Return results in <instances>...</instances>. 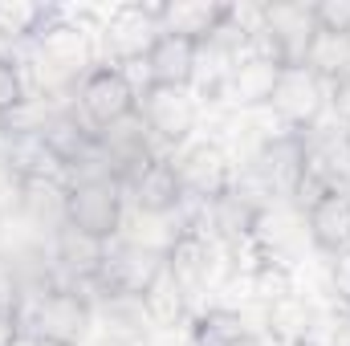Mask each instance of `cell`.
Instances as JSON below:
<instances>
[{
  "mask_svg": "<svg viewBox=\"0 0 350 346\" xmlns=\"http://www.w3.org/2000/svg\"><path fill=\"white\" fill-rule=\"evenodd\" d=\"M143 66H147V86L187 90L200 70V45H191L187 37H175V33H159V41L151 45Z\"/></svg>",
  "mask_w": 350,
  "mask_h": 346,
  "instance_id": "obj_13",
  "label": "cell"
},
{
  "mask_svg": "<svg viewBox=\"0 0 350 346\" xmlns=\"http://www.w3.org/2000/svg\"><path fill=\"white\" fill-rule=\"evenodd\" d=\"M57 25V8L53 4H37V0H0V37L4 41H41L45 29Z\"/></svg>",
  "mask_w": 350,
  "mask_h": 346,
  "instance_id": "obj_17",
  "label": "cell"
},
{
  "mask_svg": "<svg viewBox=\"0 0 350 346\" xmlns=\"http://www.w3.org/2000/svg\"><path fill=\"white\" fill-rule=\"evenodd\" d=\"M163 265L179 281V289L191 297L204 281H208V269H212V249H208V237L200 228H183L175 232L172 245L163 249Z\"/></svg>",
  "mask_w": 350,
  "mask_h": 346,
  "instance_id": "obj_15",
  "label": "cell"
},
{
  "mask_svg": "<svg viewBox=\"0 0 350 346\" xmlns=\"http://www.w3.org/2000/svg\"><path fill=\"white\" fill-rule=\"evenodd\" d=\"M78 106H82V118L94 135L135 118L139 110V90L131 86V78L118 70V66H94L86 78H82V90H78Z\"/></svg>",
  "mask_w": 350,
  "mask_h": 346,
  "instance_id": "obj_3",
  "label": "cell"
},
{
  "mask_svg": "<svg viewBox=\"0 0 350 346\" xmlns=\"http://www.w3.org/2000/svg\"><path fill=\"white\" fill-rule=\"evenodd\" d=\"M285 70L289 66H281L277 57H265V53H253L249 49L245 57H232L228 78H224V94L237 106H269Z\"/></svg>",
  "mask_w": 350,
  "mask_h": 346,
  "instance_id": "obj_11",
  "label": "cell"
},
{
  "mask_svg": "<svg viewBox=\"0 0 350 346\" xmlns=\"http://www.w3.org/2000/svg\"><path fill=\"white\" fill-rule=\"evenodd\" d=\"M126 187H131V200H135V208L143 216H167L187 200L183 183H179V172H175V159H163V155H155Z\"/></svg>",
  "mask_w": 350,
  "mask_h": 346,
  "instance_id": "obj_14",
  "label": "cell"
},
{
  "mask_svg": "<svg viewBox=\"0 0 350 346\" xmlns=\"http://www.w3.org/2000/svg\"><path fill=\"white\" fill-rule=\"evenodd\" d=\"M330 285H334V297L350 310V249L330 257Z\"/></svg>",
  "mask_w": 350,
  "mask_h": 346,
  "instance_id": "obj_23",
  "label": "cell"
},
{
  "mask_svg": "<svg viewBox=\"0 0 350 346\" xmlns=\"http://www.w3.org/2000/svg\"><path fill=\"white\" fill-rule=\"evenodd\" d=\"M237 346H265V343H261V338H257V334H245V338H241V343H237Z\"/></svg>",
  "mask_w": 350,
  "mask_h": 346,
  "instance_id": "obj_26",
  "label": "cell"
},
{
  "mask_svg": "<svg viewBox=\"0 0 350 346\" xmlns=\"http://www.w3.org/2000/svg\"><path fill=\"white\" fill-rule=\"evenodd\" d=\"M139 310H143V318H147L151 326H163V330L175 326V322L187 314V293L179 289V281L167 273V265H163V269H159V277L143 289Z\"/></svg>",
  "mask_w": 350,
  "mask_h": 346,
  "instance_id": "obj_18",
  "label": "cell"
},
{
  "mask_svg": "<svg viewBox=\"0 0 350 346\" xmlns=\"http://www.w3.org/2000/svg\"><path fill=\"white\" fill-rule=\"evenodd\" d=\"M139 118L143 127L163 139V143H187L191 131H196V98L187 90H163V86H143L139 98Z\"/></svg>",
  "mask_w": 350,
  "mask_h": 346,
  "instance_id": "obj_8",
  "label": "cell"
},
{
  "mask_svg": "<svg viewBox=\"0 0 350 346\" xmlns=\"http://www.w3.org/2000/svg\"><path fill=\"white\" fill-rule=\"evenodd\" d=\"M163 269V249H147L135 241L122 245H106V257L98 265V273L90 277L110 302H139L143 289L159 277Z\"/></svg>",
  "mask_w": 350,
  "mask_h": 346,
  "instance_id": "obj_2",
  "label": "cell"
},
{
  "mask_svg": "<svg viewBox=\"0 0 350 346\" xmlns=\"http://www.w3.org/2000/svg\"><path fill=\"white\" fill-rule=\"evenodd\" d=\"M90 310L82 289H49L37 297L33 314L25 318V330H33L41 346H78L90 334Z\"/></svg>",
  "mask_w": 350,
  "mask_h": 346,
  "instance_id": "obj_4",
  "label": "cell"
},
{
  "mask_svg": "<svg viewBox=\"0 0 350 346\" xmlns=\"http://www.w3.org/2000/svg\"><path fill=\"white\" fill-rule=\"evenodd\" d=\"M269 106H273V114L281 118L285 131L310 135V131L318 127L322 110H326V82H322L314 70H306V66H289V70L281 74L277 94H273Z\"/></svg>",
  "mask_w": 350,
  "mask_h": 346,
  "instance_id": "obj_6",
  "label": "cell"
},
{
  "mask_svg": "<svg viewBox=\"0 0 350 346\" xmlns=\"http://www.w3.org/2000/svg\"><path fill=\"white\" fill-rule=\"evenodd\" d=\"M175 172L183 183V196H191L200 204H212L232 191V159L224 155L220 143H191L175 159Z\"/></svg>",
  "mask_w": 350,
  "mask_h": 346,
  "instance_id": "obj_7",
  "label": "cell"
},
{
  "mask_svg": "<svg viewBox=\"0 0 350 346\" xmlns=\"http://www.w3.org/2000/svg\"><path fill=\"white\" fill-rule=\"evenodd\" d=\"M66 224L98 245H110L122 228V183L110 172L74 179L66 187Z\"/></svg>",
  "mask_w": 350,
  "mask_h": 346,
  "instance_id": "obj_1",
  "label": "cell"
},
{
  "mask_svg": "<svg viewBox=\"0 0 350 346\" xmlns=\"http://www.w3.org/2000/svg\"><path fill=\"white\" fill-rule=\"evenodd\" d=\"M318 33L326 37H350V0H318L310 4Z\"/></svg>",
  "mask_w": 350,
  "mask_h": 346,
  "instance_id": "obj_22",
  "label": "cell"
},
{
  "mask_svg": "<svg viewBox=\"0 0 350 346\" xmlns=\"http://www.w3.org/2000/svg\"><path fill=\"white\" fill-rule=\"evenodd\" d=\"M102 33L114 62H147L151 45L163 33V4H118Z\"/></svg>",
  "mask_w": 350,
  "mask_h": 346,
  "instance_id": "obj_5",
  "label": "cell"
},
{
  "mask_svg": "<svg viewBox=\"0 0 350 346\" xmlns=\"http://www.w3.org/2000/svg\"><path fill=\"white\" fill-rule=\"evenodd\" d=\"M21 330H25V318L16 314V306H0V346H12Z\"/></svg>",
  "mask_w": 350,
  "mask_h": 346,
  "instance_id": "obj_24",
  "label": "cell"
},
{
  "mask_svg": "<svg viewBox=\"0 0 350 346\" xmlns=\"http://www.w3.org/2000/svg\"><path fill=\"white\" fill-rule=\"evenodd\" d=\"M228 21H232V4H220V0H167L163 4V33L187 37L200 49L212 45Z\"/></svg>",
  "mask_w": 350,
  "mask_h": 346,
  "instance_id": "obj_12",
  "label": "cell"
},
{
  "mask_svg": "<svg viewBox=\"0 0 350 346\" xmlns=\"http://www.w3.org/2000/svg\"><path fill=\"white\" fill-rule=\"evenodd\" d=\"M12 346H41V338H37L33 330H21V334H16V343H12Z\"/></svg>",
  "mask_w": 350,
  "mask_h": 346,
  "instance_id": "obj_25",
  "label": "cell"
},
{
  "mask_svg": "<svg viewBox=\"0 0 350 346\" xmlns=\"http://www.w3.org/2000/svg\"><path fill=\"white\" fill-rule=\"evenodd\" d=\"M257 175L273 196H297L306 187V135H277L257 155Z\"/></svg>",
  "mask_w": 350,
  "mask_h": 346,
  "instance_id": "obj_9",
  "label": "cell"
},
{
  "mask_svg": "<svg viewBox=\"0 0 350 346\" xmlns=\"http://www.w3.org/2000/svg\"><path fill=\"white\" fill-rule=\"evenodd\" d=\"M21 106H25V78H21V66L0 53V118L8 122Z\"/></svg>",
  "mask_w": 350,
  "mask_h": 346,
  "instance_id": "obj_21",
  "label": "cell"
},
{
  "mask_svg": "<svg viewBox=\"0 0 350 346\" xmlns=\"http://www.w3.org/2000/svg\"><path fill=\"white\" fill-rule=\"evenodd\" d=\"M0 131H4V118H0Z\"/></svg>",
  "mask_w": 350,
  "mask_h": 346,
  "instance_id": "obj_27",
  "label": "cell"
},
{
  "mask_svg": "<svg viewBox=\"0 0 350 346\" xmlns=\"http://www.w3.org/2000/svg\"><path fill=\"white\" fill-rule=\"evenodd\" d=\"M102 257H106V245H98V241L82 237V232H74L70 224H62V232H57V261L66 269H74L78 277H94Z\"/></svg>",
  "mask_w": 350,
  "mask_h": 346,
  "instance_id": "obj_19",
  "label": "cell"
},
{
  "mask_svg": "<svg viewBox=\"0 0 350 346\" xmlns=\"http://www.w3.org/2000/svg\"><path fill=\"white\" fill-rule=\"evenodd\" d=\"M306 228H310L314 249H322L326 257L350 249V187L314 191V200L306 208Z\"/></svg>",
  "mask_w": 350,
  "mask_h": 346,
  "instance_id": "obj_10",
  "label": "cell"
},
{
  "mask_svg": "<svg viewBox=\"0 0 350 346\" xmlns=\"http://www.w3.org/2000/svg\"><path fill=\"white\" fill-rule=\"evenodd\" d=\"M245 334H249V330H245V318L232 314V310H208V314H200L196 326H191L196 346H237Z\"/></svg>",
  "mask_w": 350,
  "mask_h": 346,
  "instance_id": "obj_20",
  "label": "cell"
},
{
  "mask_svg": "<svg viewBox=\"0 0 350 346\" xmlns=\"http://www.w3.org/2000/svg\"><path fill=\"white\" fill-rule=\"evenodd\" d=\"M208 208V216H212V232L216 237H224V241H245V237H253L257 232V224H261V204H253L245 191H228V196H220V200H212V204H204Z\"/></svg>",
  "mask_w": 350,
  "mask_h": 346,
  "instance_id": "obj_16",
  "label": "cell"
}]
</instances>
